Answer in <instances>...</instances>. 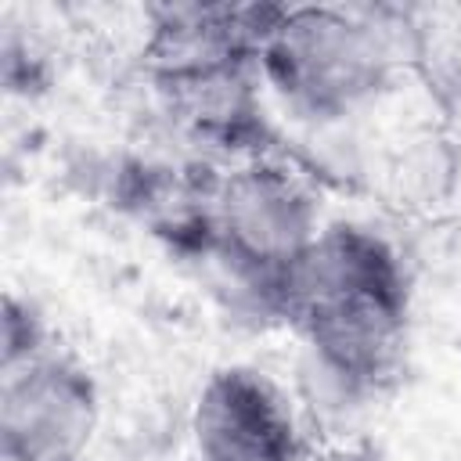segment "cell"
I'll list each match as a JSON object with an SVG mask.
<instances>
[{"instance_id":"obj_8","label":"cell","mask_w":461,"mask_h":461,"mask_svg":"<svg viewBox=\"0 0 461 461\" xmlns=\"http://www.w3.org/2000/svg\"><path fill=\"white\" fill-rule=\"evenodd\" d=\"M324 461H382V454L375 450V447H342V450H335V454H328Z\"/></svg>"},{"instance_id":"obj_6","label":"cell","mask_w":461,"mask_h":461,"mask_svg":"<svg viewBox=\"0 0 461 461\" xmlns=\"http://www.w3.org/2000/svg\"><path fill=\"white\" fill-rule=\"evenodd\" d=\"M191 436L205 461H295L299 425L288 396L256 367H220L205 378Z\"/></svg>"},{"instance_id":"obj_3","label":"cell","mask_w":461,"mask_h":461,"mask_svg":"<svg viewBox=\"0 0 461 461\" xmlns=\"http://www.w3.org/2000/svg\"><path fill=\"white\" fill-rule=\"evenodd\" d=\"M209 234V256L259 310L281 317L285 285L321 223L310 191L288 169L256 158L216 176Z\"/></svg>"},{"instance_id":"obj_2","label":"cell","mask_w":461,"mask_h":461,"mask_svg":"<svg viewBox=\"0 0 461 461\" xmlns=\"http://www.w3.org/2000/svg\"><path fill=\"white\" fill-rule=\"evenodd\" d=\"M407 61L400 7H285L263 47L259 76L303 119H342L371 104Z\"/></svg>"},{"instance_id":"obj_7","label":"cell","mask_w":461,"mask_h":461,"mask_svg":"<svg viewBox=\"0 0 461 461\" xmlns=\"http://www.w3.org/2000/svg\"><path fill=\"white\" fill-rule=\"evenodd\" d=\"M0 346H4V349H0V364H14V360H22V357H32V353L47 349V328H43L40 313H36L29 303L14 299V295L4 299V331H0Z\"/></svg>"},{"instance_id":"obj_9","label":"cell","mask_w":461,"mask_h":461,"mask_svg":"<svg viewBox=\"0 0 461 461\" xmlns=\"http://www.w3.org/2000/svg\"><path fill=\"white\" fill-rule=\"evenodd\" d=\"M194 461H205V457H194Z\"/></svg>"},{"instance_id":"obj_4","label":"cell","mask_w":461,"mask_h":461,"mask_svg":"<svg viewBox=\"0 0 461 461\" xmlns=\"http://www.w3.org/2000/svg\"><path fill=\"white\" fill-rule=\"evenodd\" d=\"M0 454L4 461H83L97 432V385L58 349L0 364Z\"/></svg>"},{"instance_id":"obj_5","label":"cell","mask_w":461,"mask_h":461,"mask_svg":"<svg viewBox=\"0 0 461 461\" xmlns=\"http://www.w3.org/2000/svg\"><path fill=\"white\" fill-rule=\"evenodd\" d=\"M281 4H151L140 47L151 83L176 86L220 72L259 68V47Z\"/></svg>"},{"instance_id":"obj_1","label":"cell","mask_w":461,"mask_h":461,"mask_svg":"<svg viewBox=\"0 0 461 461\" xmlns=\"http://www.w3.org/2000/svg\"><path fill=\"white\" fill-rule=\"evenodd\" d=\"M407 270L396 249L360 227H321L281 299L310 357V375L339 400H364L385 389L407 346Z\"/></svg>"}]
</instances>
